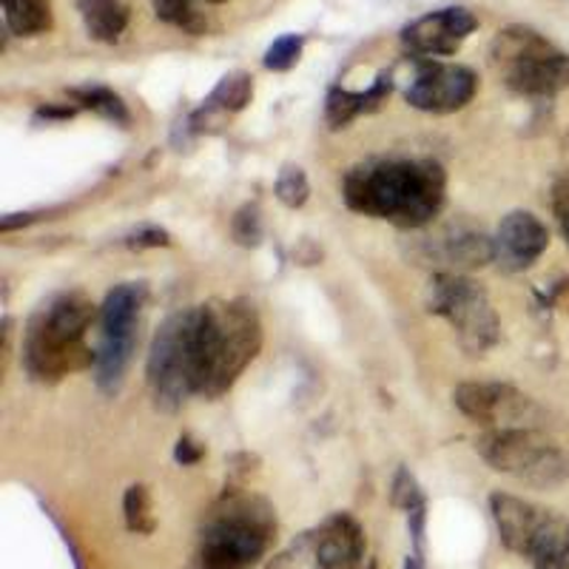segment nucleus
I'll list each match as a JSON object with an SVG mask.
<instances>
[{"mask_svg":"<svg viewBox=\"0 0 569 569\" xmlns=\"http://www.w3.org/2000/svg\"><path fill=\"white\" fill-rule=\"evenodd\" d=\"M142 305H146V284H117L100 308V337H137Z\"/></svg>","mask_w":569,"mask_h":569,"instance_id":"15","label":"nucleus"},{"mask_svg":"<svg viewBox=\"0 0 569 569\" xmlns=\"http://www.w3.org/2000/svg\"><path fill=\"white\" fill-rule=\"evenodd\" d=\"M202 453H206V450H202V445H197L191 436H182V439L177 441V447H174V459L180 461L182 467L197 465V461L202 459Z\"/></svg>","mask_w":569,"mask_h":569,"instance_id":"31","label":"nucleus"},{"mask_svg":"<svg viewBox=\"0 0 569 569\" xmlns=\"http://www.w3.org/2000/svg\"><path fill=\"white\" fill-rule=\"evenodd\" d=\"M3 18L12 34L34 38L52 29V7L49 0H3Z\"/></svg>","mask_w":569,"mask_h":569,"instance_id":"20","label":"nucleus"},{"mask_svg":"<svg viewBox=\"0 0 569 569\" xmlns=\"http://www.w3.org/2000/svg\"><path fill=\"white\" fill-rule=\"evenodd\" d=\"M253 98V78L246 71H233L220 80V86L211 91V98L206 100L208 111H222V114H233L242 111Z\"/></svg>","mask_w":569,"mask_h":569,"instance_id":"21","label":"nucleus"},{"mask_svg":"<svg viewBox=\"0 0 569 569\" xmlns=\"http://www.w3.org/2000/svg\"><path fill=\"white\" fill-rule=\"evenodd\" d=\"M436 248V257L445 262L447 268H456V273L467 271V268H481L487 262L496 259L492 253V240H487L485 233H476V231H447Z\"/></svg>","mask_w":569,"mask_h":569,"instance_id":"17","label":"nucleus"},{"mask_svg":"<svg viewBox=\"0 0 569 569\" xmlns=\"http://www.w3.org/2000/svg\"><path fill=\"white\" fill-rule=\"evenodd\" d=\"M490 512L492 521H496L501 543L521 558H527L538 530H541V525L547 521V516H550V510L530 505V501L510 496V492H492Z\"/></svg>","mask_w":569,"mask_h":569,"instance_id":"14","label":"nucleus"},{"mask_svg":"<svg viewBox=\"0 0 569 569\" xmlns=\"http://www.w3.org/2000/svg\"><path fill=\"white\" fill-rule=\"evenodd\" d=\"M98 308L83 293H63L40 308L23 333V368L38 382H60L63 376L94 365L86 330Z\"/></svg>","mask_w":569,"mask_h":569,"instance_id":"4","label":"nucleus"},{"mask_svg":"<svg viewBox=\"0 0 569 569\" xmlns=\"http://www.w3.org/2000/svg\"><path fill=\"white\" fill-rule=\"evenodd\" d=\"M552 211H556V220L569 246V180L558 182L556 191H552Z\"/></svg>","mask_w":569,"mask_h":569,"instance_id":"29","label":"nucleus"},{"mask_svg":"<svg viewBox=\"0 0 569 569\" xmlns=\"http://www.w3.org/2000/svg\"><path fill=\"white\" fill-rule=\"evenodd\" d=\"M427 311L450 322L459 345L470 356L487 353L501 337V325L487 291L461 273L445 271L430 282Z\"/></svg>","mask_w":569,"mask_h":569,"instance_id":"7","label":"nucleus"},{"mask_svg":"<svg viewBox=\"0 0 569 569\" xmlns=\"http://www.w3.org/2000/svg\"><path fill=\"white\" fill-rule=\"evenodd\" d=\"M476 27L479 23L467 9H439V12L413 20L401 32V40L419 58H445V54L459 52L461 43L470 38Z\"/></svg>","mask_w":569,"mask_h":569,"instance_id":"12","label":"nucleus"},{"mask_svg":"<svg viewBox=\"0 0 569 569\" xmlns=\"http://www.w3.org/2000/svg\"><path fill=\"white\" fill-rule=\"evenodd\" d=\"M86 32L100 43H114L131 18V0H80Z\"/></svg>","mask_w":569,"mask_h":569,"instance_id":"19","label":"nucleus"},{"mask_svg":"<svg viewBox=\"0 0 569 569\" xmlns=\"http://www.w3.org/2000/svg\"><path fill=\"white\" fill-rule=\"evenodd\" d=\"M492 63L505 74L507 86L525 98H556L558 91L569 89V54L558 52L550 40L530 29L498 32Z\"/></svg>","mask_w":569,"mask_h":569,"instance_id":"6","label":"nucleus"},{"mask_svg":"<svg viewBox=\"0 0 569 569\" xmlns=\"http://www.w3.org/2000/svg\"><path fill=\"white\" fill-rule=\"evenodd\" d=\"M262 348V322L251 302L197 305L191 317V388L220 399L257 359Z\"/></svg>","mask_w":569,"mask_h":569,"instance_id":"2","label":"nucleus"},{"mask_svg":"<svg viewBox=\"0 0 569 569\" xmlns=\"http://www.w3.org/2000/svg\"><path fill=\"white\" fill-rule=\"evenodd\" d=\"M390 74H382L376 80L368 91H345L333 89L328 94V109H325V117H328L330 129H345L350 120H356L365 111H373L385 103V98L390 94Z\"/></svg>","mask_w":569,"mask_h":569,"instance_id":"16","label":"nucleus"},{"mask_svg":"<svg viewBox=\"0 0 569 569\" xmlns=\"http://www.w3.org/2000/svg\"><path fill=\"white\" fill-rule=\"evenodd\" d=\"M277 197L282 206L288 208H302L311 197V186H308V177L299 166H284L277 177Z\"/></svg>","mask_w":569,"mask_h":569,"instance_id":"25","label":"nucleus"},{"mask_svg":"<svg viewBox=\"0 0 569 569\" xmlns=\"http://www.w3.org/2000/svg\"><path fill=\"white\" fill-rule=\"evenodd\" d=\"M456 408L485 427H532L538 408L530 396L501 382H465L453 393Z\"/></svg>","mask_w":569,"mask_h":569,"instance_id":"9","label":"nucleus"},{"mask_svg":"<svg viewBox=\"0 0 569 569\" xmlns=\"http://www.w3.org/2000/svg\"><path fill=\"white\" fill-rule=\"evenodd\" d=\"M233 233L242 246H257L259 237H262V226H259L257 208L246 206L237 217H233Z\"/></svg>","mask_w":569,"mask_h":569,"instance_id":"28","label":"nucleus"},{"mask_svg":"<svg viewBox=\"0 0 569 569\" xmlns=\"http://www.w3.org/2000/svg\"><path fill=\"white\" fill-rule=\"evenodd\" d=\"M277 538V512L266 498L231 490L208 510L197 541V569H251Z\"/></svg>","mask_w":569,"mask_h":569,"instance_id":"3","label":"nucleus"},{"mask_svg":"<svg viewBox=\"0 0 569 569\" xmlns=\"http://www.w3.org/2000/svg\"><path fill=\"white\" fill-rule=\"evenodd\" d=\"M342 197L356 213L421 228L445 206L447 177L433 160H370L345 174Z\"/></svg>","mask_w":569,"mask_h":569,"instance_id":"1","label":"nucleus"},{"mask_svg":"<svg viewBox=\"0 0 569 569\" xmlns=\"http://www.w3.org/2000/svg\"><path fill=\"white\" fill-rule=\"evenodd\" d=\"M157 18L186 32H200L202 18L194 9V0H154Z\"/></svg>","mask_w":569,"mask_h":569,"instance_id":"24","label":"nucleus"},{"mask_svg":"<svg viewBox=\"0 0 569 569\" xmlns=\"http://www.w3.org/2000/svg\"><path fill=\"white\" fill-rule=\"evenodd\" d=\"M550 246V231L530 211H510L498 222V231L492 237V253L498 268L507 273H518L532 268L541 259V253Z\"/></svg>","mask_w":569,"mask_h":569,"instance_id":"11","label":"nucleus"},{"mask_svg":"<svg viewBox=\"0 0 569 569\" xmlns=\"http://www.w3.org/2000/svg\"><path fill=\"white\" fill-rule=\"evenodd\" d=\"M71 98L78 100L80 106L86 109L98 111L100 117L106 120H114V123H129V109L120 98H117L114 91L103 89V86H86V89H74L71 91Z\"/></svg>","mask_w":569,"mask_h":569,"instance_id":"23","label":"nucleus"},{"mask_svg":"<svg viewBox=\"0 0 569 569\" xmlns=\"http://www.w3.org/2000/svg\"><path fill=\"white\" fill-rule=\"evenodd\" d=\"M476 450L496 472L538 490H552L569 481V453L536 427H492L476 441Z\"/></svg>","mask_w":569,"mask_h":569,"instance_id":"5","label":"nucleus"},{"mask_svg":"<svg viewBox=\"0 0 569 569\" xmlns=\"http://www.w3.org/2000/svg\"><path fill=\"white\" fill-rule=\"evenodd\" d=\"M305 40L299 34H284V38L273 40V46L266 52V69L271 71H288L297 66L299 54H302Z\"/></svg>","mask_w":569,"mask_h":569,"instance_id":"26","label":"nucleus"},{"mask_svg":"<svg viewBox=\"0 0 569 569\" xmlns=\"http://www.w3.org/2000/svg\"><path fill=\"white\" fill-rule=\"evenodd\" d=\"M191 317L194 308L171 313L157 328L149 353V385L162 410H177L191 388Z\"/></svg>","mask_w":569,"mask_h":569,"instance_id":"8","label":"nucleus"},{"mask_svg":"<svg viewBox=\"0 0 569 569\" xmlns=\"http://www.w3.org/2000/svg\"><path fill=\"white\" fill-rule=\"evenodd\" d=\"M313 569H368L365 567V530L348 512H337L308 532Z\"/></svg>","mask_w":569,"mask_h":569,"instance_id":"13","label":"nucleus"},{"mask_svg":"<svg viewBox=\"0 0 569 569\" xmlns=\"http://www.w3.org/2000/svg\"><path fill=\"white\" fill-rule=\"evenodd\" d=\"M479 89V80L467 66L436 63L427 60L416 69L413 80L405 89V98L413 109L430 111V114H450L465 109Z\"/></svg>","mask_w":569,"mask_h":569,"instance_id":"10","label":"nucleus"},{"mask_svg":"<svg viewBox=\"0 0 569 569\" xmlns=\"http://www.w3.org/2000/svg\"><path fill=\"white\" fill-rule=\"evenodd\" d=\"M527 561L532 569H569V518L550 510L532 541Z\"/></svg>","mask_w":569,"mask_h":569,"instance_id":"18","label":"nucleus"},{"mask_svg":"<svg viewBox=\"0 0 569 569\" xmlns=\"http://www.w3.org/2000/svg\"><path fill=\"white\" fill-rule=\"evenodd\" d=\"M126 242H129V248H137V251H142V248H160L169 246V233L162 231V228H142V231L131 233Z\"/></svg>","mask_w":569,"mask_h":569,"instance_id":"30","label":"nucleus"},{"mask_svg":"<svg viewBox=\"0 0 569 569\" xmlns=\"http://www.w3.org/2000/svg\"><path fill=\"white\" fill-rule=\"evenodd\" d=\"M390 501H393V507H399V510L410 512L413 507L425 505V496H421L419 485H416L413 472L408 470V467H401L399 472H396L393 479V490H390Z\"/></svg>","mask_w":569,"mask_h":569,"instance_id":"27","label":"nucleus"},{"mask_svg":"<svg viewBox=\"0 0 569 569\" xmlns=\"http://www.w3.org/2000/svg\"><path fill=\"white\" fill-rule=\"evenodd\" d=\"M208 3H226V0H208Z\"/></svg>","mask_w":569,"mask_h":569,"instance_id":"32","label":"nucleus"},{"mask_svg":"<svg viewBox=\"0 0 569 569\" xmlns=\"http://www.w3.org/2000/svg\"><path fill=\"white\" fill-rule=\"evenodd\" d=\"M123 516H126V527H129L131 532H137V536H149V532H154L157 521H154V507H151L149 487L131 485L129 490H126Z\"/></svg>","mask_w":569,"mask_h":569,"instance_id":"22","label":"nucleus"}]
</instances>
